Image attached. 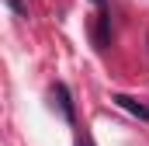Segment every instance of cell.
Wrapping results in <instances>:
<instances>
[{
  "label": "cell",
  "instance_id": "2",
  "mask_svg": "<svg viewBox=\"0 0 149 146\" xmlns=\"http://www.w3.org/2000/svg\"><path fill=\"white\" fill-rule=\"evenodd\" d=\"M114 105L125 111H132V115H139V118H149V108L142 101H135V98H128V94H114Z\"/></svg>",
  "mask_w": 149,
  "mask_h": 146
},
{
  "label": "cell",
  "instance_id": "3",
  "mask_svg": "<svg viewBox=\"0 0 149 146\" xmlns=\"http://www.w3.org/2000/svg\"><path fill=\"white\" fill-rule=\"evenodd\" d=\"M3 4H7V7H10V11L17 14V18H28V7H24L21 0H3Z\"/></svg>",
  "mask_w": 149,
  "mask_h": 146
},
{
  "label": "cell",
  "instance_id": "1",
  "mask_svg": "<svg viewBox=\"0 0 149 146\" xmlns=\"http://www.w3.org/2000/svg\"><path fill=\"white\" fill-rule=\"evenodd\" d=\"M52 98H56L59 111H63V118H66V122H76V111H73V101H70V91H66V84H56V87H52Z\"/></svg>",
  "mask_w": 149,
  "mask_h": 146
},
{
  "label": "cell",
  "instance_id": "4",
  "mask_svg": "<svg viewBox=\"0 0 149 146\" xmlns=\"http://www.w3.org/2000/svg\"><path fill=\"white\" fill-rule=\"evenodd\" d=\"M80 146H94V143H90V139H80Z\"/></svg>",
  "mask_w": 149,
  "mask_h": 146
}]
</instances>
